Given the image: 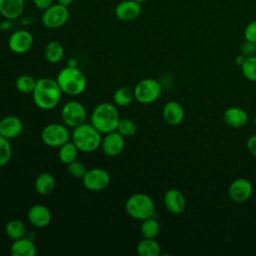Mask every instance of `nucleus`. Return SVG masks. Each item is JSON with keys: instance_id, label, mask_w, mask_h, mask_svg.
<instances>
[{"instance_id": "obj_1", "label": "nucleus", "mask_w": 256, "mask_h": 256, "mask_svg": "<svg viewBox=\"0 0 256 256\" xmlns=\"http://www.w3.org/2000/svg\"><path fill=\"white\" fill-rule=\"evenodd\" d=\"M62 93L56 79L44 77L36 80L32 99L39 109L51 110L59 104Z\"/></svg>"}, {"instance_id": "obj_2", "label": "nucleus", "mask_w": 256, "mask_h": 256, "mask_svg": "<svg viewBox=\"0 0 256 256\" xmlns=\"http://www.w3.org/2000/svg\"><path fill=\"white\" fill-rule=\"evenodd\" d=\"M119 120L120 116L116 105L108 102L98 104L91 114V124L101 134L115 131Z\"/></svg>"}, {"instance_id": "obj_3", "label": "nucleus", "mask_w": 256, "mask_h": 256, "mask_svg": "<svg viewBox=\"0 0 256 256\" xmlns=\"http://www.w3.org/2000/svg\"><path fill=\"white\" fill-rule=\"evenodd\" d=\"M56 81L62 92L69 96L82 94L87 86V80L84 73L73 66L61 69L56 77Z\"/></svg>"}, {"instance_id": "obj_4", "label": "nucleus", "mask_w": 256, "mask_h": 256, "mask_svg": "<svg viewBox=\"0 0 256 256\" xmlns=\"http://www.w3.org/2000/svg\"><path fill=\"white\" fill-rule=\"evenodd\" d=\"M71 139L78 150L85 153L96 151L102 141L101 133L91 123H83L73 128Z\"/></svg>"}, {"instance_id": "obj_5", "label": "nucleus", "mask_w": 256, "mask_h": 256, "mask_svg": "<svg viewBox=\"0 0 256 256\" xmlns=\"http://www.w3.org/2000/svg\"><path fill=\"white\" fill-rule=\"evenodd\" d=\"M126 213L135 220H144L156 216L153 199L144 193H135L128 197L125 202Z\"/></svg>"}, {"instance_id": "obj_6", "label": "nucleus", "mask_w": 256, "mask_h": 256, "mask_svg": "<svg viewBox=\"0 0 256 256\" xmlns=\"http://www.w3.org/2000/svg\"><path fill=\"white\" fill-rule=\"evenodd\" d=\"M161 92V84L153 78L140 80L133 89L134 98L141 104H151L155 102L160 97Z\"/></svg>"}, {"instance_id": "obj_7", "label": "nucleus", "mask_w": 256, "mask_h": 256, "mask_svg": "<svg viewBox=\"0 0 256 256\" xmlns=\"http://www.w3.org/2000/svg\"><path fill=\"white\" fill-rule=\"evenodd\" d=\"M71 135L66 125L51 123L46 125L41 131V140L43 143L52 148H59L70 141Z\"/></svg>"}, {"instance_id": "obj_8", "label": "nucleus", "mask_w": 256, "mask_h": 256, "mask_svg": "<svg viewBox=\"0 0 256 256\" xmlns=\"http://www.w3.org/2000/svg\"><path fill=\"white\" fill-rule=\"evenodd\" d=\"M69 16L70 13L68 7L59 3L52 4L50 7L43 11L41 22L48 29H57L66 24Z\"/></svg>"}, {"instance_id": "obj_9", "label": "nucleus", "mask_w": 256, "mask_h": 256, "mask_svg": "<svg viewBox=\"0 0 256 256\" xmlns=\"http://www.w3.org/2000/svg\"><path fill=\"white\" fill-rule=\"evenodd\" d=\"M61 118L67 127L75 128L85 123L86 109L83 104L78 101H68L61 109Z\"/></svg>"}, {"instance_id": "obj_10", "label": "nucleus", "mask_w": 256, "mask_h": 256, "mask_svg": "<svg viewBox=\"0 0 256 256\" xmlns=\"http://www.w3.org/2000/svg\"><path fill=\"white\" fill-rule=\"evenodd\" d=\"M111 177L108 171L102 168H92L87 170L82 178L83 186L92 192H98L107 188L110 184Z\"/></svg>"}, {"instance_id": "obj_11", "label": "nucleus", "mask_w": 256, "mask_h": 256, "mask_svg": "<svg viewBox=\"0 0 256 256\" xmlns=\"http://www.w3.org/2000/svg\"><path fill=\"white\" fill-rule=\"evenodd\" d=\"M33 35L24 29L16 30L8 39V47L15 54L27 53L33 46Z\"/></svg>"}, {"instance_id": "obj_12", "label": "nucleus", "mask_w": 256, "mask_h": 256, "mask_svg": "<svg viewBox=\"0 0 256 256\" xmlns=\"http://www.w3.org/2000/svg\"><path fill=\"white\" fill-rule=\"evenodd\" d=\"M253 193L252 183L245 178L235 179L228 188L229 198L236 203H244L250 199Z\"/></svg>"}, {"instance_id": "obj_13", "label": "nucleus", "mask_w": 256, "mask_h": 256, "mask_svg": "<svg viewBox=\"0 0 256 256\" xmlns=\"http://www.w3.org/2000/svg\"><path fill=\"white\" fill-rule=\"evenodd\" d=\"M125 146V138L116 130L105 134L101 141L103 153L109 157H115L121 154Z\"/></svg>"}, {"instance_id": "obj_14", "label": "nucleus", "mask_w": 256, "mask_h": 256, "mask_svg": "<svg viewBox=\"0 0 256 256\" xmlns=\"http://www.w3.org/2000/svg\"><path fill=\"white\" fill-rule=\"evenodd\" d=\"M141 4L134 0H123L115 7L116 17L125 22L133 21L137 19L141 14Z\"/></svg>"}, {"instance_id": "obj_15", "label": "nucleus", "mask_w": 256, "mask_h": 256, "mask_svg": "<svg viewBox=\"0 0 256 256\" xmlns=\"http://www.w3.org/2000/svg\"><path fill=\"white\" fill-rule=\"evenodd\" d=\"M164 205L166 207V209L175 215L181 214L185 208H186V199L185 196L183 195V193L176 189V188H172L169 189L165 192L164 194Z\"/></svg>"}, {"instance_id": "obj_16", "label": "nucleus", "mask_w": 256, "mask_h": 256, "mask_svg": "<svg viewBox=\"0 0 256 256\" xmlns=\"http://www.w3.org/2000/svg\"><path fill=\"white\" fill-rule=\"evenodd\" d=\"M27 218L34 227L44 228L50 224L52 215L50 210L45 205L34 204L29 208L27 212Z\"/></svg>"}, {"instance_id": "obj_17", "label": "nucleus", "mask_w": 256, "mask_h": 256, "mask_svg": "<svg viewBox=\"0 0 256 256\" xmlns=\"http://www.w3.org/2000/svg\"><path fill=\"white\" fill-rule=\"evenodd\" d=\"M23 130V123L17 116H6L0 120V135L8 140L17 138Z\"/></svg>"}, {"instance_id": "obj_18", "label": "nucleus", "mask_w": 256, "mask_h": 256, "mask_svg": "<svg viewBox=\"0 0 256 256\" xmlns=\"http://www.w3.org/2000/svg\"><path fill=\"white\" fill-rule=\"evenodd\" d=\"M185 112L181 104L176 101H168L163 107V118L169 125L176 126L183 122Z\"/></svg>"}, {"instance_id": "obj_19", "label": "nucleus", "mask_w": 256, "mask_h": 256, "mask_svg": "<svg viewBox=\"0 0 256 256\" xmlns=\"http://www.w3.org/2000/svg\"><path fill=\"white\" fill-rule=\"evenodd\" d=\"M223 120L231 128H241L248 122V114L240 107H229L223 113Z\"/></svg>"}, {"instance_id": "obj_20", "label": "nucleus", "mask_w": 256, "mask_h": 256, "mask_svg": "<svg viewBox=\"0 0 256 256\" xmlns=\"http://www.w3.org/2000/svg\"><path fill=\"white\" fill-rule=\"evenodd\" d=\"M24 8V0H0V15L7 20H14L20 17Z\"/></svg>"}, {"instance_id": "obj_21", "label": "nucleus", "mask_w": 256, "mask_h": 256, "mask_svg": "<svg viewBox=\"0 0 256 256\" xmlns=\"http://www.w3.org/2000/svg\"><path fill=\"white\" fill-rule=\"evenodd\" d=\"M36 251L34 242L25 237L14 240L10 247V254L12 256H34Z\"/></svg>"}, {"instance_id": "obj_22", "label": "nucleus", "mask_w": 256, "mask_h": 256, "mask_svg": "<svg viewBox=\"0 0 256 256\" xmlns=\"http://www.w3.org/2000/svg\"><path fill=\"white\" fill-rule=\"evenodd\" d=\"M56 186V181L54 176L51 173L44 172L39 174L34 182V188L36 192L40 195H49L51 194Z\"/></svg>"}, {"instance_id": "obj_23", "label": "nucleus", "mask_w": 256, "mask_h": 256, "mask_svg": "<svg viewBox=\"0 0 256 256\" xmlns=\"http://www.w3.org/2000/svg\"><path fill=\"white\" fill-rule=\"evenodd\" d=\"M64 53L65 51L63 45L57 40L48 42L44 48V57L50 64L59 63L63 59Z\"/></svg>"}, {"instance_id": "obj_24", "label": "nucleus", "mask_w": 256, "mask_h": 256, "mask_svg": "<svg viewBox=\"0 0 256 256\" xmlns=\"http://www.w3.org/2000/svg\"><path fill=\"white\" fill-rule=\"evenodd\" d=\"M140 256H158L161 253V247L155 239L143 238L136 247Z\"/></svg>"}, {"instance_id": "obj_25", "label": "nucleus", "mask_w": 256, "mask_h": 256, "mask_svg": "<svg viewBox=\"0 0 256 256\" xmlns=\"http://www.w3.org/2000/svg\"><path fill=\"white\" fill-rule=\"evenodd\" d=\"M140 233L143 238L155 239L160 233V224L156 219V216L142 220L140 226Z\"/></svg>"}, {"instance_id": "obj_26", "label": "nucleus", "mask_w": 256, "mask_h": 256, "mask_svg": "<svg viewBox=\"0 0 256 256\" xmlns=\"http://www.w3.org/2000/svg\"><path fill=\"white\" fill-rule=\"evenodd\" d=\"M78 148L72 141H68L67 143L63 144L61 147H59V152H58V157L59 160L68 165L69 163L75 161L78 156Z\"/></svg>"}, {"instance_id": "obj_27", "label": "nucleus", "mask_w": 256, "mask_h": 256, "mask_svg": "<svg viewBox=\"0 0 256 256\" xmlns=\"http://www.w3.org/2000/svg\"><path fill=\"white\" fill-rule=\"evenodd\" d=\"M5 233L8 238L12 240H17L25 236L26 226L22 221L18 219L10 220L5 226Z\"/></svg>"}, {"instance_id": "obj_28", "label": "nucleus", "mask_w": 256, "mask_h": 256, "mask_svg": "<svg viewBox=\"0 0 256 256\" xmlns=\"http://www.w3.org/2000/svg\"><path fill=\"white\" fill-rule=\"evenodd\" d=\"M134 94L131 89L128 87H120L117 90H115L113 94V102L116 106L120 107H126L131 104L133 101Z\"/></svg>"}, {"instance_id": "obj_29", "label": "nucleus", "mask_w": 256, "mask_h": 256, "mask_svg": "<svg viewBox=\"0 0 256 256\" xmlns=\"http://www.w3.org/2000/svg\"><path fill=\"white\" fill-rule=\"evenodd\" d=\"M36 85V80L31 75H20L15 81L16 89L23 94H32Z\"/></svg>"}, {"instance_id": "obj_30", "label": "nucleus", "mask_w": 256, "mask_h": 256, "mask_svg": "<svg viewBox=\"0 0 256 256\" xmlns=\"http://www.w3.org/2000/svg\"><path fill=\"white\" fill-rule=\"evenodd\" d=\"M116 131L124 138L132 137L137 131V126L135 122L129 118H120Z\"/></svg>"}, {"instance_id": "obj_31", "label": "nucleus", "mask_w": 256, "mask_h": 256, "mask_svg": "<svg viewBox=\"0 0 256 256\" xmlns=\"http://www.w3.org/2000/svg\"><path fill=\"white\" fill-rule=\"evenodd\" d=\"M243 76L251 81L256 82V56L246 57L244 63L241 66Z\"/></svg>"}, {"instance_id": "obj_32", "label": "nucleus", "mask_w": 256, "mask_h": 256, "mask_svg": "<svg viewBox=\"0 0 256 256\" xmlns=\"http://www.w3.org/2000/svg\"><path fill=\"white\" fill-rule=\"evenodd\" d=\"M12 157V147L8 139L0 135V167L5 166Z\"/></svg>"}, {"instance_id": "obj_33", "label": "nucleus", "mask_w": 256, "mask_h": 256, "mask_svg": "<svg viewBox=\"0 0 256 256\" xmlns=\"http://www.w3.org/2000/svg\"><path fill=\"white\" fill-rule=\"evenodd\" d=\"M68 172L72 177L82 179L84 177V175L86 174L87 169H86V166L82 162L75 160L68 164Z\"/></svg>"}, {"instance_id": "obj_34", "label": "nucleus", "mask_w": 256, "mask_h": 256, "mask_svg": "<svg viewBox=\"0 0 256 256\" xmlns=\"http://www.w3.org/2000/svg\"><path fill=\"white\" fill-rule=\"evenodd\" d=\"M240 54L245 57L256 56V42L245 40L240 46Z\"/></svg>"}, {"instance_id": "obj_35", "label": "nucleus", "mask_w": 256, "mask_h": 256, "mask_svg": "<svg viewBox=\"0 0 256 256\" xmlns=\"http://www.w3.org/2000/svg\"><path fill=\"white\" fill-rule=\"evenodd\" d=\"M244 38L247 41L256 42V20L247 24L244 30Z\"/></svg>"}, {"instance_id": "obj_36", "label": "nucleus", "mask_w": 256, "mask_h": 256, "mask_svg": "<svg viewBox=\"0 0 256 256\" xmlns=\"http://www.w3.org/2000/svg\"><path fill=\"white\" fill-rule=\"evenodd\" d=\"M247 149L248 151L254 156L256 157V134L255 135H251L246 143Z\"/></svg>"}, {"instance_id": "obj_37", "label": "nucleus", "mask_w": 256, "mask_h": 256, "mask_svg": "<svg viewBox=\"0 0 256 256\" xmlns=\"http://www.w3.org/2000/svg\"><path fill=\"white\" fill-rule=\"evenodd\" d=\"M54 0H33V4L39 10H45L53 4Z\"/></svg>"}, {"instance_id": "obj_38", "label": "nucleus", "mask_w": 256, "mask_h": 256, "mask_svg": "<svg viewBox=\"0 0 256 256\" xmlns=\"http://www.w3.org/2000/svg\"><path fill=\"white\" fill-rule=\"evenodd\" d=\"M245 59H246L245 56H243L242 54H239V55L236 56V58H235V63H236L238 66H242V64L244 63Z\"/></svg>"}, {"instance_id": "obj_39", "label": "nucleus", "mask_w": 256, "mask_h": 256, "mask_svg": "<svg viewBox=\"0 0 256 256\" xmlns=\"http://www.w3.org/2000/svg\"><path fill=\"white\" fill-rule=\"evenodd\" d=\"M56 1H57V3H59V4L63 5V6L69 7L73 3L74 0H56Z\"/></svg>"}, {"instance_id": "obj_40", "label": "nucleus", "mask_w": 256, "mask_h": 256, "mask_svg": "<svg viewBox=\"0 0 256 256\" xmlns=\"http://www.w3.org/2000/svg\"><path fill=\"white\" fill-rule=\"evenodd\" d=\"M134 1H136V2H138V3H140V4H141V3H143V2H145V1H146V0H134Z\"/></svg>"}, {"instance_id": "obj_41", "label": "nucleus", "mask_w": 256, "mask_h": 256, "mask_svg": "<svg viewBox=\"0 0 256 256\" xmlns=\"http://www.w3.org/2000/svg\"><path fill=\"white\" fill-rule=\"evenodd\" d=\"M254 123H255V124H256V118H255V119H254Z\"/></svg>"}]
</instances>
